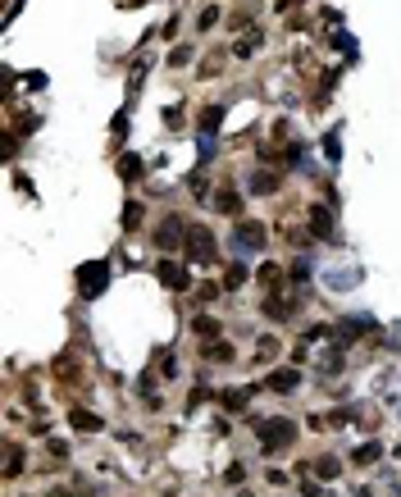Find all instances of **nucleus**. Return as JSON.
<instances>
[{
  "label": "nucleus",
  "instance_id": "obj_1",
  "mask_svg": "<svg viewBox=\"0 0 401 497\" xmlns=\"http://www.w3.org/2000/svg\"><path fill=\"white\" fill-rule=\"evenodd\" d=\"M105 278H110V269H105V265H82V269H78V288H82V297H96Z\"/></svg>",
  "mask_w": 401,
  "mask_h": 497
},
{
  "label": "nucleus",
  "instance_id": "obj_2",
  "mask_svg": "<svg viewBox=\"0 0 401 497\" xmlns=\"http://www.w3.org/2000/svg\"><path fill=\"white\" fill-rule=\"evenodd\" d=\"M187 256L192 261H210L214 256V237L205 229H187Z\"/></svg>",
  "mask_w": 401,
  "mask_h": 497
},
{
  "label": "nucleus",
  "instance_id": "obj_3",
  "mask_svg": "<svg viewBox=\"0 0 401 497\" xmlns=\"http://www.w3.org/2000/svg\"><path fill=\"white\" fill-rule=\"evenodd\" d=\"M292 434H297V429L287 425V420H274V425L265 429V447L274 452V447H283V442H292Z\"/></svg>",
  "mask_w": 401,
  "mask_h": 497
},
{
  "label": "nucleus",
  "instance_id": "obj_4",
  "mask_svg": "<svg viewBox=\"0 0 401 497\" xmlns=\"http://www.w3.org/2000/svg\"><path fill=\"white\" fill-rule=\"evenodd\" d=\"M160 283H165V288H173V293H182V288H187V274H182V269L178 265H160Z\"/></svg>",
  "mask_w": 401,
  "mask_h": 497
},
{
  "label": "nucleus",
  "instance_id": "obj_5",
  "mask_svg": "<svg viewBox=\"0 0 401 497\" xmlns=\"http://www.w3.org/2000/svg\"><path fill=\"white\" fill-rule=\"evenodd\" d=\"M119 174H123L128 182H133L137 174H142V160H137V155H128V160H119Z\"/></svg>",
  "mask_w": 401,
  "mask_h": 497
},
{
  "label": "nucleus",
  "instance_id": "obj_6",
  "mask_svg": "<svg viewBox=\"0 0 401 497\" xmlns=\"http://www.w3.org/2000/svg\"><path fill=\"white\" fill-rule=\"evenodd\" d=\"M137 224H142V205H128V210H123V229H137Z\"/></svg>",
  "mask_w": 401,
  "mask_h": 497
},
{
  "label": "nucleus",
  "instance_id": "obj_7",
  "mask_svg": "<svg viewBox=\"0 0 401 497\" xmlns=\"http://www.w3.org/2000/svg\"><path fill=\"white\" fill-rule=\"evenodd\" d=\"M73 425H78V429H96L101 420H96V415H82V410H73Z\"/></svg>",
  "mask_w": 401,
  "mask_h": 497
},
{
  "label": "nucleus",
  "instance_id": "obj_8",
  "mask_svg": "<svg viewBox=\"0 0 401 497\" xmlns=\"http://www.w3.org/2000/svg\"><path fill=\"white\" fill-rule=\"evenodd\" d=\"M319 474H324V479H333V474H338V461L324 457V461H319Z\"/></svg>",
  "mask_w": 401,
  "mask_h": 497
},
{
  "label": "nucleus",
  "instance_id": "obj_9",
  "mask_svg": "<svg viewBox=\"0 0 401 497\" xmlns=\"http://www.w3.org/2000/svg\"><path fill=\"white\" fill-rule=\"evenodd\" d=\"M269 383H274V388H292V383H297V374H274Z\"/></svg>",
  "mask_w": 401,
  "mask_h": 497
}]
</instances>
